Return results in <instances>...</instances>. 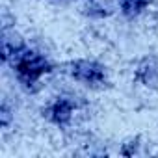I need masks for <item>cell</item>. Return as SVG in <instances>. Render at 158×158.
Segmentation results:
<instances>
[{"label": "cell", "mask_w": 158, "mask_h": 158, "mask_svg": "<svg viewBox=\"0 0 158 158\" xmlns=\"http://www.w3.org/2000/svg\"><path fill=\"white\" fill-rule=\"evenodd\" d=\"M48 71V63L43 56L35 52H26L17 61V73L24 84H34L37 78Z\"/></svg>", "instance_id": "6da1fadb"}, {"label": "cell", "mask_w": 158, "mask_h": 158, "mask_svg": "<svg viewBox=\"0 0 158 158\" xmlns=\"http://www.w3.org/2000/svg\"><path fill=\"white\" fill-rule=\"evenodd\" d=\"M73 74L78 78V80H84V82H102L104 78V71L101 65L91 63V61H78L73 65Z\"/></svg>", "instance_id": "7a4b0ae2"}, {"label": "cell", "mask_w": 158, "mask_h": 158, "mask_svg": "<svg viewBox=\"0 0 158 158\" xmlns=\"http://www.w3.org/2000/svg\"><path fill=\"white\" fill-rule=\"evenodd\" d=\"M138 78L145 86H158V58H147L138 69Z\"/></svg>", "instance_id": "3957f363"}, {"label": "cell", "mask_w": 158, "mask_h": 158, "mask_svg": "<svg viewBox=\"0 0 158 158\" xmlns=\"http://www.w3.org/2000/svg\"><path fill=\"white\" fill-rule=\"evenodd\" d=\"M50 114H52V119H54L56 123H67V121L71 119V114H73V104H71L69 101H65V99H60V101L52 106Z\"/></svg>", "instance_id": "277c9868"}, {"label": "cell", "mask_w": 158, "mask_h": 158, "mask_svg": "<svg viewBox=\"0 0 158 158\" xmlns=\"http://www.w3.org/2000/svg\"><path fill=\"white\" fill-rule=\"evenodd\" d=\"M119 2H121V8H123L125 13L134 15V13L141 11V10L151 2V0H119Z\"/></svg>", "instance_id": "5b68a950"}]
</instances>
